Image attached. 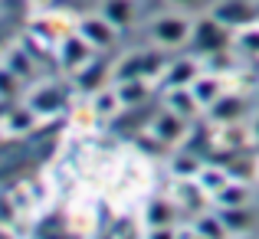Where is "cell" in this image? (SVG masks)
Instances as JSON below:
<instances>
[{"label": "cell", "instance_id": "cell-1", "mask_svg": "<svg viewBox=\"0 0 259 239\" xmlns=\"http://www.w3.org/2000/svg\"><path fill=\"white\" fill-rule=\"evenodd\" d=\"M194 33L187 17H177V13H167V17H154L151 23V36L158 39L161 46H181L184 39Z\"/></svg>", "mask_w": 259, "mask_h": 239}, {"label": "cell", "instance_id": "cell-2", "mask_svg": "<svg viewBox=\"0 0 259 239\" xmlns=\"http://www.w3.org/2000/svg\"><path fill=\"white\" fill-rule=\"evenodd\" d=\"M92 50H95V46L89 43L82 33H76V36H66L63 43H59V66H63L66 72L82 69L89 59H92Z\"/></svg>", "mask_w": 259, "mask_h": 239}, {"label": "cell", "instance_id": "cell-3", "mask_svg": "<svg viewBox=\"0 0 259 239\" xmlns=\"http://www.w3.org/2000/svg\"><path fill=\"white\" fill-rule=\"evenodd\" d=\"M227 30H230V26H223L217 17H207V20H200V23L194 26V46H197L200 53L223 50V43H227Z\"/></svg>", "mask_w": 259, "mask_h": 239}, {"label": "cell", "instance_id": "cell-4", "mask_svg": "<svg viewBox=\"0 0 259 239\" xmlns=\"http://www.w3.org/2000/svg\"><path fill=\"white\" fill-rule=\"evenodd\" d=\"M184 115H177L171 112V108H164V112L158 115V118L151 121V134L161 141V145H174V141H181L184 138V131H187V125H184Z\"/></svg>", "mask_w": 259, "mask_h": 239}, {"label": "cell", "instance_id": "cell-5", "mask_svg": "<svg viewBox=\"0 0 259 239\" xmlns=\"http://www.w3.org/2000/svg\"><path fill=\"white\" fill-rule=\"evenodd\" d=\"M63 92H59L53 82H43V85H36V88H30V95H26V105L33 108L36 115H53V112H59L63 108Z\"/></svg>", "mask_w": 259, "mask_h": 239}, {"label": "cell", "instance_id": "cell-6", "mask_svg": "<svg viewBox=\"0 0 259 239\" xmlns=\"http://www.w3.org/2000/svg\"><path fill=\"white\" fill-rule=\"evenodd\" d=\"M115 30H118V26L108 23L102 13H99V17H85L82 23H79V33H82V36L95 46V50H105V46H112V43H115Z\"/></svg>", "mask_w": 259, "mask_h": 239}, {"label": "cell", "instance_id": "cell-7", "mask_svg": "<svg viewBox=\"0 0 259 239\" xmlns=\"http://www.w3.org/2000/svg\"><path fill=\"white\" fill-rule=\"evenodd\" d=\"M164 108H171V112L184 115V118H194L197 112H200V99L194 95V88L190 85H181V88H167V99H164Z\"/></svg>", "mask_w": 259, "mask_h": 239}, {"label": "cell", "instance_id": "cell-8", "mask_svg": "<svg viewBox=\"0 0 259 239\" xmlns=\"http://www.w3.org/2000/svg\"><path fill=\"white\" fill-rule=\"evenodd\" d=\"M213 17L220 20L223 26H246L249 20L256 17V10L249 4H243V0H227V4H220L213 10Z\"/></svg>", "mask_w": 259, "mask_h": 239}, {"label": "cell", "instance_id": "cell-9", "mask_svg": "<svg viewBox=\"0 0 259 239\" xmlns=\"http://www.w3.org/2000/svg\"><path fill=\"white\" fill-rule=\"evenodd\" d=\"M197 63L194 59H177V63L167 66L164 72V88H181V85H194L197 82Z\"/></svg>", "mask_w": 259, "mask_h": 239}, {"label": "cell", "instance_id": "cell-10", "mask_svg": "<svg viewBox=\"0 0 259 239\" xmlns=\"http://www.w3.org/2000/svg\"><path fill=\"white\" fill-rule=\"evenodd\" d=\"M105 79H108V66L102 63V59H89L82 69H76V85L82 88V92H95V88H102Z\"/></svg>", "mask_w": 259, "mask_h": 239}, {"label": "cell", "instance_id": "cell-11", "mask_svg": "<svg viewBox=\"0 0 259 239\" xmlns=\"http://www.w3.org/2000/svg\"><path fill=\"white\" fill-rule=\"evenodd\" d=\"M99 13L108 20V23H115L121 30V26H128L132 17H135V0H102Z\"/></svg>", "mask_w": 259, "mask_h": 239}, {"label": "cell", "instance_id": "cell-12", "mask_svg": "<svg viewBox=\"0 0 259 239\" xmlns=\"http://www.w3.org/2000/svg\"><path fill=\"white\" fill-rule=\"evenodd\" d=\"M240 115H243V99H236V95H220V99L210 105V118L223 121V125L236 121Z\"/></svg>", "mask_w": 259, "mask_h": 239}, {"label": "cell", "instance_id": "cell-13", "mask_svg": "<svg viewBox=\"0 0 259 239\" xmlns=\"http://www.w3.org/2000/svg\"><path fill=\"white\" fill-rule=\"evenodd\" d=\"M118 99H121V105H141V102L148 99V82H145V76H135V79L118 82Z\"/></svg>", "mask_w": 259, "mask_h": 239}, {"label": "cell", "instance_id": "cell-14", "mask_svg": "<svg viewBox=\"0 0 259 239\" xmlns=\"http://www.w3.org/2000/svg\"><path fill=\"white\" fill-rule=\"evenodd\" d=\"M190 88H194V95L200 99V105H207V108L220 99V85H217V79H210V76H197V82Z\"/></svg>", "mask_w": 259, "mask_h": 239}, {"label": "cell", "instance_id": "cell-15", "mask_svg": "<svg viewBox=\"0 0 259 239\" xmlns=\"http://www.w3.org/2000/svg\"><path fill=\"white\" fill-rule=\"evenodd\" d=\"M171 220H174V210H171V203H167V200H154V203H148V226H151V229L167 226Z\"/></svg>", "mask_w": 259, "mask_h": 239}, {"label": "cell", "instance_id": "cell-16", "mask_svg": "<svg viewBox=\"0 0 259 239\" xmlns=\"http://www.w3.org/2000/svg\"><path fill=\"white\" fill-rule=\"evenodd\" d=\"M197 180H200V187L207 190V194H213V197H217V194H220V190L230 183V177L223 174V170H210V167H203L200 174H197Z\"/></svg>", "mask_w": 259, "mask_h": 239}, {"label": "cell", "instance_id": "cell-17", "mask_svg": "<svg viewBox=\"0 0 259 239\" xmlns=\"http://www.w3.org/2000/svg\"><path fill=\"white\" fill-rule=\"evenodd\" d=\"M246 200H249L246 187H233V183H227V187L217 194V203H220V207H246Z\"/></svg>", "mask_w": 259, "mask_h": 239}, {"label": "cell", "instance_id": "cell-18", "mask_svg": "<svg viewBox=\"0 0 259 239\" xmlns=\"http://www.w3.org/2000/svg\"><path fill=\"white\" fill-rule=\"evenodd\" d=\"M223 223H227L230 229H243V226H249L253 223V213H249L246 207H223Z\"/></svg>", "mask_w": 259, "mask_h": 239}, {"label": "cell", "instance_id": "cell-19", "mask_svg": "<svg viewBox=\"0 0 259 239\" xmlns=\"http://www.w3.org/2000/svg\"><path fill=\"white\" fill-rule=\"evenodd\" d=\"M194 233L197 236H223L227 233V223H223V216H200L194 223Z\"/></svg>", "mask_w": 259, "mask_h": 239}, {"label": "cell", "instance_id": "cell-20", "mask_svg": "<svg viewBox=\"0 0 259 239\" xmlns=\"http://www.w3.org/2000/svg\"><path fill=\"white\" fill-rule=\"evenodd\" d=\"M20 72H13L10 66H4L0 69V99H10V95H17L20 92Z\"/></svg>", "mask_w": 259, "mask_h": 239}, {"label": "cell", "instance_id": "cell-21", "mask_svg": "<svg viewBox=\"0 0 259 239\" xmlns=\"http://www.w3.org/2000/svg\"><path fill=\"white\" fill-rule=\"evenodd\" d=\"M236 43H240L243 53H249V56H259V26H246V30L236 36Z\"/></svg>", "mask_w": 259, "mask_h": 239}, {"label": "cell", "instance_id": "cell-22", "mask_svg": "<svg viewBox=\"0 0 259 239\" xmlns=\"http://www.w3.org/2000/svg\"><path fill=\"white\" fill-rule=\"evenodd\" d=\"M174 170L177 174H190V177H197L203 170V164L197 161V158H190V154H181V158L174 161Z\"/></svg>", "mask_w": 259, "mask_h": 239}, {"label": "cell", "instance_id": "cell-23", "mask_svg": "<svg viewBox=\"0 0 259 239\" xmlns=\"http://www.w3.org/2000/svg\"><path fill=\"white\" fill-rule=\"evenodd\" d=\"M118 105H121V99H118V88H115V92H102V95H99V102H95V108H99L102 115H112Z\"/></svg>", "mask_w": 259, "mask_h": 239}, {"label": "cell", "instance_id": "cell-24", "mask_svg": "<svg viewBox=\"0 0 259 239\" xmlns=\"http://www.w3.org/2000/svg\"><path fill=\"white\" fill-rule=\"evenodd\" d=\"M253 134H256V138H259V115H256V118H253Z\"/></svg>", "mask_w": 259, "mask_h": 239}, {"label": "cell", "instance_id": "cell-25", "mask_svg": "<svg viewBox=\"0 0 259 239\" xmlns=\"http://www.w3.org/2000/svg\"><path fill=\"white\" fill-rule=\"evenodd\" d=\"M171 4H177V7H187V4H194V0H171Z\"/></svg>", "mask_w": 259, "mask_h": 239}]
</instances>
